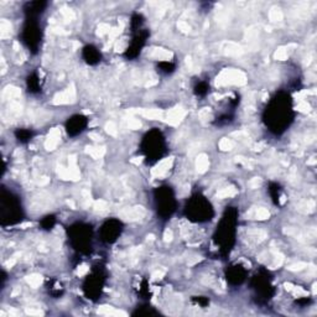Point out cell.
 <instances>
[{
	"label": "cell",
	"instance_id": "9c48e42d",
	"mask_svg": "<svg viewBox=\"0 0 317 317\" xmlns=\"http://www.w3.org/2000/svg\"><path fill=\"white\" fill-rule=\"evenodd\" d=\"M103 286V277L99 274V271H97L94 275L88 276L86 284H84V291L91 298H97L99 296L100 291H102Z\"/></svg>",
	"mask_w": 317,
	"mask_h": 317
},
{
	"label": "cell",
	"instance_id": "4fadbf2b",
	"mask_svg": "<svg viewBox=\"0 0 317 317\" xmlns=\"http://www.w3.org/2000/svg\"><path fill=\"white\" fill-rule=\"evenodd\" d=\"M145 36H146V33H145V34H139V35L133 40V42H131L130 47H129L128 51H126V54H125L126 56L130 57V59H133V57L138 56L140 50H141L142 45H144V42H145Z\"/></svg>",
	"mask_w": 317,
	"mask_h": 317
},
{
	"label": "cell",
	"instance_id": "44dd1931",
	"mask_svg": "<svg viewBox=\"0 0 317 317\" xmlns=\"http://www.w3.org/2000/svg\"><path fill=\"white\" fill-rule=\"evenodd\" d=\"M158 67H160V70L165 73H171L175 70V66L170 62H160L158 63Z\"/></svg>",
	"mask_w": 317,
	"mask_h": 317
},
{
	"label": "cell",
	"instance_id": "7a4b0ae2",
	"mask_svg": "<svg viewBox=\"0 0 317 317\" xmlns=\"http://www.w3.org/2000/svg\"><path fill=\"white\" fill-rule=\"evenodd\" d=\"M237 210L236 208H228L223 215L221 223L216 233V242L221 245L222 252L229 253L232 245L234 243L236 236V224H237Z\"/></svg>",
	"mask_w": 317,
	"mask_h": 317
},
{
	"label": "cell",
	"instance_id": "d6986e66",
	"mask_svg": "<svg viewBox=\"0 0 317 317\" xmlns=\"http://www.w3.org/2000/svg\"><path fill=\"white\" fill-rule=\"evenodd\" d=\"M55 222H56V218H55V216H47V217H45L44 219H42V222H41L42 228L51 229L52 227L55 226Z\"/></svg>",
	"mask_w": 317,
	"mask_h": 317
},
{
	"label": "cell",
	"instance_id": "6da1fadb",
	"mask_svg": "<svg viewBox=\"0 0 317 317\" xmlns=\"http://www.w3.org/2000/svg\"><path fill=\"white\" fill-rule=\"evenodd\" d=\"M294 118L291 99L287 94L280 93L270 102L265 110V121L274 133L284 131Z\"/></svg>",
	"mask_w": 317,
	"mask_h": 317
},
{
	"label": "cell",
	"instance_id": "7402d4cb",
	"mask_svg": "<svg viewBox=\"0 0 317 317\" xmlns=\"http://www.w3.org/2000/svg\"><path fill=\"white\" fill-rule=\"evenodd\" d=\"M141 24H142L141 15H139V14L133 15V18H131V29H133V30H136V29L140 28Z\"/></svg>",
	"mask_w": 317,
	"mask_h": 317
},
{
	"label": "cell",
	"instance_id": "5b68a950",
	"mask_svg": "<svg viewBox=\"0 0 317 317\" xmlns=\"http://www.w3.org/2000/svg\"><path fill=\"white\" fill-rule=\"evenodd\" d=\"M155 198H156V207L158 215L163 218L171 217L176 210V200L174 196V192L170 187H160L155 191Z\"/></svg>",
	"mask_w": 317,
	"mask_h": 317
},
{
	"label": "cell",
	"instance_id": "ac0fdd59",
	"mask_svg": "<svg viewBox=\"0 0 317 317\" xmlns=\"http://www.w3.org/2000/svg\"><path fill=\"white\" fill-rule=\"evenodd\" d=\"M208 89H210V86H208L206 82H200V83L195 87V92H196L197 96L200 97H205L206 94L208 93Z\"/></svg>",
	"mask_w": 317,
	"mask_h": 317
},
{
	"label": "cell",
	"instance_id": "5bb4252c",
	"mask_svg": "<svg viewBox=\"0 0 317 317\" xmlns=\"http://www.w3.org/2000/svg\"><path fill=\"white\" fill-rule=\"evenodd\" d=\"M83 59L89 65H97L100 61V52L94 46H86L83 49Z\"/></svg>",
	"mask_w": 317,
	"mask_h": 317
},
{
	"label": "cell",
	"instance_id": "30bf717a",
	"mask_svg": "<svg viewBox=\"0 0 317 317\" xmlns=\"http://www.w3.org/2000/svg\"><path fill=\"white\" fill-rule=\"evenodd\" d=\"M87 124H88V120H87L86 117L79 114L73 115V117H71L67 120V123H66V130H67V133L70 134L71 136H76L86 129Z\"/></svg>",
	"mask_w": 317,
	"mask_h": 317
},
{
	"label": "cell",
	"instance_id": "ba28073f",
	"mask_svg": "<svg viewBox=\"0 0 317 317\" xmlns=\"http://www.w3.org/2000/svg\"><path fill=\"white\" fill-rule=\"evenodd\" d=\"M121 232V223L117 219H110L107 221L102 227V238L103 240L108 243H112L117 239L118 236H120Z\"/></svg>",
	"mask_w": 317,
	"mask_h": 317
},
{
	"label": "cell",
	"instance_id": "8fae6325",
	"mask_svg": "<svg viewBox=\"0 0 317 317\" xmlns=\"http://www.w3.org/2000/svg\"><path fill=\"white\" fill-rule=\"evenodd\" d=\"M253 284L255 285V289L260 295H263L264 298H269L273 295V285L270 284V280L268 276H255L253 280Z\"/></svg>",
	"mask_w": 317,
	"mask_h": 317
},
{
	"label": "cell",
	"instance_id": "3957f363",
	"mask_svg": "<svg viewBox=\"0 0 317 317\" xmlns=\"http://www.w3.org/2000/svg\"><path fill=\"white\" fill-rule=\"evenodd\" d=\"M186 215L191 221L206 222L213 217V208L205 197L196 195L187 203Z\"/></svg>",
	"mask_w": 317,
	"mask_h": 317
},
{
	"label": "cell",
	"instance_id": "9a60e30c",
	"mask_svg": "<svg viewBox=\"0 0 317 317\" xmlns=\"http://www.w3.org/2000/svg\"><path fill=\"white\" fill-rule=\"evenodd\" d=\"M45 7H46V3L44 2L29 3V4L26 5V13H28V15L30 18H35L44 12Z\"/></svg>",
	"mask_w": 317,
	"mask_h": 317
},
{
	"label": "cell",
	"instance_id": "ffe728a7",
	"mask_svg": "<svg viewBox=\"0 0 317 317\" xmlns=\"http://www.w3.org/2000/svg\"><path fill=\"white\" fill-rule=\"evenodd\" d=\"M269 191H270V195H271V197H273V200H274V202L276 203H279V197H280V195H279V186H277L276 184H271L270 185V189H269Z\"/></svg>",
	"mask_w": 317,
	"mask_h": 317
},
{
	"label": "cell",
	"instance_id": "52a82bcc",
	"mask_svg": "<svg viewBox=\"0 0 317 317\" xmlns=\"http://www.w3.org/2000/svg\"><path fill=\"white\" fill-rule=\"evenodd\" d=\"M23 39L24 41H25V44L28 45L33 51H36V50H38L40 45V39H41V31H40V28L36 21L29 19L28 24H26V26L24 28Z\"/></svg>",
	"mask_w": 317,
	"mask_h": 317
},
{
	"label": "cell",
	"instance_id": "7c38bea8",
	"mask_svg": "<svg viewBox=\"0 0 317 317\" xmlns=\"http://www.w3.org/2000/svg\"><path fill=\"white\" fill-rule=\"evenodd\" d=\"M245 275H247V271L240 265H232L227 270V280L233 285L242 284L245 280Z\"/></svg>",
	"mask_w": 317,
	"mask_h": 317
},
{
	"label": "cell",
	"instance_id": "8992f818",
	"mask_svg": "<svg viewBox=\"0 0 317 317\" xmlns=\"http://www.w3.org/2000/svg\"><path fill=\"white\" fill-rule=\"evenodd\" d=\"M91 227L79 223L71 227L70 238L72 240V244L76 247V249L84 252L91 245Z\"/></svg>",
	"mask_w": 317,
	"mask_h": 317
},
{
	"label": "cell",
	"instance_id": "277c9868",
	"mask_svg": "<svg viewBox=\"0 0 317 317\" xmlns=\"http://www.w3.org/2000/svg\"><path fill=\"white\" fill-rule=\"evenodd\" d=\"M142 150L150 161H156L165 152V140L158 130H151L142 141Z\"/></svg>",
	"mask_w": 317,
	"mask_h": 317
},
{
	"label": "cell",
	"instance_id": "e0dca14e",
	"mask_svg": "<svg viewBox=\"0 0 317 317\" xmlns=\"http://www.w3.org/2000/svg\"><path fill=\"white\" fill-rule=\"evenodd\" d=\"M28 86L30 92H38L40 89V81L38 76H31V77H29Z\"/></svg>",
	"mask_w": 317,
	"mask_h": 317
},
{
	"label": "cell",
	"instance_id": "2e32d148",
	"mask_svg": "<svg viewBox=\"0 0 317 317\" xmlns=\"http://www.w3.org/2000/svg\"><path fill=\"white\" fill-rule=\"evenodd\" d=\"M15 135H17V138H18V140H19V141L26 142L31 139V136H33V133H31L30 130H26V129H19V130L15 133Z\"/></svg>",
	"mask_w": 317,
	"mask_h": 317
}]
</instances>
